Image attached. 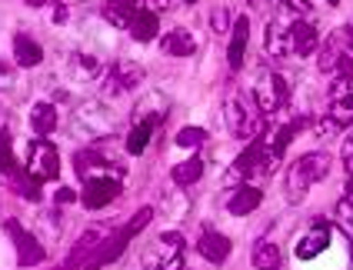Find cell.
Listing matches in <instances>:
<instances>
[{"instance_id":"cell-44","label":"cell","mask_w":353,"mask_h":270,"mask_svg":"<svg viewBox=\"0 0 353 270\" xmlns=\"http://www.w3.org/2000/svg\"><path fill=\"white\" fill-rule=\"evenodd\" d=\"M327 3H334V7H336V3H340V0H327Z\"/></svg>"},{"instance_id":"cell-20","label":"cell","mask_w":353,"mask_h":270,"mask_svg":"<svg viewBox=\"0 0 353 270\" xmlns=\"http://www.w3.org/2000/svg\"><path fill=\"white\" fill-rule=\"evenodd\" d=\"M67 70H70V77L80 80V84H94V80L103 77V64H100L94 54H83V50H74V54L67 57Z\"/></svg>"},{"instance_id":"cell-7","label":"cell","mask_w":353,"mask_h":270,"mask_svg":"<svg viewBox=\"0 0 353 270\" xmlns=\"http://www.w3.org/2000/svg\"><path fill=\"white\" fill-rule=\"evenodd\" d=\"M327 120L343 134L353 127V77H336L330 84V107H327Z\"/></svg>"},{"instance_id":"cell-35","label":"cell","mask_w":353,"mask_h":270,"mask_svg":"<svg viewBox=\"0 0 353 270\" xmlns=\"http://www.w3.org/2000/svg\"><path fill=\"white\" fill-rule=\"evenodd\" d=\"M174 140H176V147H200L207 140V131L203 127H183Z\"/></svg>"},{"instance_id":"cell-24","label":"cell","mask_w":353,"mask_h":270,"mask_svg":"<svg viewBox=\"0 0 353 270\" xmlns=\"http://www.w3.org/2000/svg\"><path fill=\"white\" fill-rule=\"evenodd\" d=\"M167 110H170V100L160 94V90H150L143 100H137V107H134V120H154V124L160 127V120L167 117Z\"/></svg>"},{"instance_id":"cell-8","label":"cell","mask_w":353,"mask_h":270,"mask_svg":"<svg viewBox=\"0 0 353 270\" xmlns=\"http://www.w3.org/2000/svg\"><path fill=\"white\" fill-rule=\"evenodd\" d=\"M74 167H77V177L83 184H87V180H103V177H117V180L127 177V167H123V164L110 160V157L100 154V151H80Z\"/></svg>"},{"instance_id":"cell-37","label":"cell","mask_w":353,"mask_h":270,"mask_svg":"<svg viewBox=\"0 0 353 270\" xmlns=\"http://www.w3.org/2000/svg\"><path fill=\"white\" fill-rule=\"evenodd\" d=\"M280 3H283L287 10L300 14V17H303V14H310V7H314V0H280Z\"/></svg>"},{"instance_id":"cell-28","label":"cell","mask_w":353,"mask_h":270,"mask_svg":"<svg viewBox=\"0 0 353 270\" xmlns=\"http://www.w3.org/2000/svg\"><path fill=\"white\" fill-rule=\"evenodd\" d=\"M203 157L194 154V157H187V160H180V164H174L170 167V180H174L176 187H194L196 180L203 177Z\"/></svg>"},{"instance_id":"cell-19","label":"cell","mask_w":353,"mask_h":270,"mask_svg":"<svg viewBox=\"0 0 353 270\" xmlns=\"http://www.w3.org/2000/svg\"><path fill=\"white\" fill-rule=\"evenodd\" d=\"M247 44H250V17L234 20V30H230V47H227V64L230 70H240L243 67V54H247Z\"/></svg>"},{"instance_id":"cell-6","label":"cell","mask_w":353,"mask_h":270,"mask_svg":"<svg viewBox=\"0 0 353 270\" xmlns=\"http://www.w3.org/2000/svg\"><path fill=\"white\" fill-rule=\"evenodd\" d=\"M27 171L37 177L40 184H43V180H57L60 177V154L47 137L30 140V147H27Z\"/></svg>"},{"instance_id":"cell-5","label":"cell","mask_w":353,"mask_h":270,"mask_svg":"<svg viewBox=\"0 0 353 270\" xmlns=\"http://www.w3.org/2000/svg\"><path fill=\"white\" fill-rule=\"evenodd\" d=\"M110 240V227H103V224H97V227H87V231L77 237V244H74V251L63 257V264H60L57 270H80L87 267L94 257L100 253V247Z\"/></svg>"},{"instance_id":"cell-9","label":"cell","mask_w":353,"mask_h":270,"mask_svg":"<svg viewBox=\"0 0 353 270\" xmlns=\"http://www.w3.org/2000/svg\"><path fill=\"white\" fill-rule=\"evenodd\" d=\"M7 233L14 237V247H17V264H20V267H34V264H40V260L47 257L43 240H40L37 233L27 231L23 224L10 220V224H7Z\"/></svg>"},{"instance_id":"cell-40","label":"cell","mask_w":353,"mask_h":270,"mask_svg":"<svg viewBox=\"0 0 353 270\" xmlns=\"http://www.w3.org/2000/svg\"><path fill=\"white\" fill-rule=\"evenodd\" d=\"M143 7H150L154 14H163V10L174 7V0H143Z\"/></svg>"},{"instance_id":"cell-17","label":"cell","mask_w":353,"mask_h":270,"mask_svg":"<svg viewBox=\"0 0 353 270\" xmlns=\"http://www.w3.org/2000/svg\"><path fill=\"white\" fill-rule=\"evenodd\" d=\"M260 204H263V191L256 187L254 180H247V184L234 187V193H230V204H227V211L234 213V217H247V213H254Z\"/></svg>"},{"instance_id":"cell-10","label":"cell","mask_w":353,"mask_h":270,"mask_svg":"<svg viewBox=\"0 0 353 270\" xmlns=\"http://www.w3.org/2000/svg\"><path fill=\"white\" fill-rule=\"evenodd\" d=\"M140 84H143V67L134 64V60H120L114 64L110 70H107V80H103V90L114 97V94H130V90H137Z\"/></svg>"},{"instance_id":"cell-14","label":"cell","mask_w":353,"mask_h":270,"mask_svg":"<svg viewBox=\"0 0 353 270\" xmlns=\"http://www.w3.org/2000/svg\"><path fill=\"white\" fill-rule=\"evenodd\" d=\"M154 270H183V233L163 231L157 240V267Z\"/></svg>"},{"instance_id":"cell-12","label":"cell","mask_w":353,"mask_h":270,"mask_svg":"<svg viewBox=\"0 0 353 270\" xmlns=\"http://www.w3.org/2000/svg\"><path fill=\"white\" fill-rule=\"evenodd\" d=\"M234 251V244H230V237H223L220 231L214 227H200V237H196V253L207 260V264H223L227 257Z\"/></svg>"},{"instance_id":"cell-41","label":"cell","mask_w":353,"mask_h":270,"mask_svg":"<svg viewBox=\"0 0 353 270\" xmlns=\"http://www.w3.org/2000/svg\"><path fill=\"white\" fill-rule=\"evenodd\" d=\"M47 3H57V0H27V7H47Z\"/></svg>"},{"instance_id":"cell-36","label":"cell","mask_w":353,"mask_h":270,"mask_svg":"<svg viewBox=\"0 0 353 270\" xmlns=\"http://www.w3.org/2000/svg\"><path fill=\"white\" fill-rule=\"evenodd\" d=\"M210 23H214L216 34H227V30H230V17H227V7H216L214 17H210Z\"/></svg>"},{"instance_id":"cell-43","label":"cell","mask_w":353,"mask_h":270,"mask_svg":"<svg viewBox=\"0 0 353 270\" xmlns=\"http://www.w3.org/2000/svg\"><path fill=\"white\" fill-rule=\"evenodd\" d=\"M183 3H187V7H194V3H196V0H183Z\"/></svg>"},{"instance_id":"cell-11","label":"cell","mask_w":353,"mask_h":270,"mask_svg":"<svg viewBox=\"0 0 353 270\" xmlns=\"http://www.w3.org/2000/svg\"><path fill=\"white\" fill-rule=\"evenodd\" d=\"M123 191V180L117 177H103V180H87L83 184V191H80V204L87 207V211H100V207H107V204H114Z\"/></svg>"},{"instance_id":"cell-1","label":"cell","mask_w":353,"mask_h":270,"mask_svg":"<svg viewBox=\"0 0 353 270\" xmlns=\"http://www.w3.org/2000/svg\"><path fill=\"white\" fill-rule=\"evenodd\" d=\"M330 167H334V157L327 151H310V154L296 157L294 164L287 167V174H283V200L287 204H300L314 184H320L323 177L330 174Z\"/></svg>"},{"instance_id":"cell-29","label":"cell","mask_w":353,"mask_h":270,"mask_svg":"<svg viewBox=\"0 0 353 270\" xmlns=\"http://www.w3.org/2000/svg\"><path fill=\"white\" fill-rule=\"evenodd\" d=\"M154 131H157V124H154V120H134L130 134H127V140H123L127 154H130V157L143 154V151L150 147V140H154Z\"/></svg>"},{"instance_id":"cell-42","label":"cell","mask_w":353,"mask_h":270,"mask_svg":"<svg viewBox=\"0 0 353 270\" xmlns=\"http://www.w3.org/2000/svg\"><path fill=\"white\" fill-rule=\"evenodd\" d=\"M83 270H100V264H97V260H90V264H87Z\"/></svg>"},{"instance_id":"cell-38","label":"cell","mask_w":353,"mask_h":270,"mask_svg":"<svg viewBox=\"0 0 353 270\" xmlns=\"http://www.w3.org/2000/svg\"><path fill=\"white\" fill-rule=\"evenodd\" d=\"M343 171L353 177V137L343 140Z\"/></svg>"},{"instance_id":"cell-18","label":"cell","mask_w":353,"mask_h":270,"mask_svg":"<svg viewBox=\"0 0 353 270\" xmlns=\"http://www.w3.org/2000/svg\"><path fill=\"white\" fill-rule=\"evenodd\" d=\"M160 50L167 57H194L196 54V37L187 30V27H174L160 37Z\"/></svg>"},{"instance_id":"cell-31","label":"cell","mask_w":353,"mask_h":270,"mask_svg":"<svg viewBox=\"0 0 353 270\" xmlns=\"http://www.w3.org/2000/svg\"><path fill=\"white\" fill-rule=\"evenodd\" d=\"M10 184H14V193H20L23 200H40L43 193H40V180L27 167H17L14 174H10Z\"/></svg>"},{"instance_id":"cell-39","label":"cell","mask_w":353,"mask_h":270,"mask_svg":"<svg viewBox=\"0 0 353 270\" xmlns=\"http://www.w3.org/2000/svg\"><path fill=\"white\" fill-rule=\"evenodd\" d=\"M77 200V191H70V187H60L57 193H54V204L57 207H63V204H74Z\"/></svg>"},{"instance_id":"cell-26","label":"cell","mask_w":353,"mask_h":270,"mask_svg":"<svg viewBox=\"0 0 353 270\" xmlns=\"http://www.w3.org/2000/svg\"><path fill=\"white\" fill-rule=\"evenodd\" d=\"M30 131L37 137H47L57 131V107H54L50 100H37V104L30 107Z\"/></svg>"},{"instance_id":"cell-33","label":"cell","mask_w":353,"mask_h":270,"mask_svg":"<svg viewBox=\"0 0 353 270\" xmlns=\"http://www.w3.org/2000/svg\"><path fill=\"white\" fill-rule=\"evenodd\" d=\"M336 220L347 227V231H353V180L347 184V191H343V197L336 200Z\"/></svg>"},{"instance_id":"cell-13","label":"cell","mask_w":353,"mask_h":270,"mask_svg":"<svg viewBox=\"0 0 353 270\" xmlns=\"http://www.w3.org/2000/svg\"><path fill=\"white\" fill-rule=\"evenodd\" d=\"M320 50V30H316V23L310 20L296 17L290 20V54L294 57H310Z\"/></svg>"},{"instance_id":"cell-16","label":"cell","mask_w":353,"mask_h":270,"mask_svg":"<svg viewBox=\"0 0 353 270\" xmlns=\"http://www.w3.org/2000/svg\"><path fill=\"white\" fill-rule=\"evenodd\" d=\"M343 47H347V30L340 27V30H334L330 37L320 44V50H316V67H320L323 74H336V64L343 57Z\"/></svg>"},{"instance_id":"cell-23","label":"cell","mask_w":353,"mask_h":270,"mask_svg":"<svg viewBox=\"0 0 353 270\" xmlns=\"http://www.w3.org/2000/svg\"><path fill=\"white\" fill-rule=\"evenodd\" d=\"M130 37L137 40V44H150V40L160 37V14H154L150 7H140L137 17L130 20Z\"/></svg>"},{"instance_id":"cell-25","label":"cell","mask_w":353,"mask_h":270,"mask_svg":"<svg viewBox=\"0 0 353 270\" xmlns=\"http://www.w3.org/2000/svg\"><path fill=\"white\" fill-rule=\"evenodd\" d=\"M250 264H254L256 270H280L283 253H280V247H276L270 237H260L254 244V251H250Z\"/></svg>"},{"instance_id":"cell-3","label":"cell","mask_w":353,"mask_h":270,"mask_svg":"<svg viewBox=\"0 0 353 270\" xmlns=\"http://www.w3.org/2000/svg\"><path fill=\"white\" fill-rule=\"evenodd\" d=\"M250 100H254V107L260 110L263 117H274L276 110H283L287 104H290V80L283 77V74H263L260 80H254V87H250Z\"/></svg>"},{"instance_id":"cell-34","label":"cell","mask_w":353,"mask_h":270,"mask_svg":"<svg viewBox=\"0 0 353 270\" xmlns=\"http://www.w3.org/2000/svg\"><path fill=\"white\" fill-rule=\"evenodd\" d=\"M343 30H347V47H343V57L336 64L334 77H353V23H347Z\"/></svg>"},{"instance_id":"cell-15","label":"cell","mask_w":353,"mask_h":270,"mask_svg":"<svg viewBox=\"0 0 353 270\" xmlns=\"http://www.w3.org/2000/svg\"><path fill=\"white\" fill-rule=\"evenodd\" d=\"M327 247H330V227H327V224H314V231H307L296 240L294 253L300 260H316Z\"/></svg>"},{"instance_id":"cell-21","label":"cell","mask_w":353,"mask_h":270,"mask_svg":"<svg viewBox=\"0 0 353 270\" xmlns=\"http://www.w3.org/2000/svg\"><path fill=\"white\" fill-rule=\"evenodd\" d=\"M140 7H143V0H103L100 3V14H103V20H110L114 27L127 30L130 20L137 17Z\"/></svg>"},{"instance_id":"cell-27","label":"cell","mask_w":353,"mask_h":270,"mask_svg":"<svg viewBox=\"0 0 353 270\" xmlns=\"http://www.w3.org/2000/svg\"><path fill=\"white\" fill-rule=\"evenodd\" d=\"M267 54H270V60L290 57V23L270 20V27H267Z\"/></svg>"},{"instance_id":"cell-30","label":"cell","mask_w":353,"mask_h":270,"mask_svg":"<svg viewBox=\"0 0 353 270\" xmlns=\"http://www.w3.org/2000/svg\"><path fill=\"white\" fill-rule=\"evenodd\" d=\"M14 60H17V67H37L43 60V47L27 34H14Z\"/></svg>"},{"instance_id":"cell-2","label":"cell","mask_w":353,"mask_h":270,"mask_svg":"<svg viewBox=\"0 0 353 270\" xmlns=\"http://www.w3.org/2000/svg\"><path fill=\"white\" fill-rule=\"evenodd\" d=\"M227 131L236 140H254V137L263 134L267 127V117L254 107V100L247 94H230L227 97Z\"/></svg>"},{"instance_id":"cell-32","label":"cell","mask_w":353,"mask_h":270,"mask_svg":"<svg viewBox=\"0 0 353 270\" xmlns=\"http://www.w3.org/2000/svg\"><path fill=\"white\" fill-rule=\"evenodd\" d=\"M17 171V160H14V151H10V131L0 127V174H14Z\"/></svg>"},{"instance_id":"cell-22","label":"cell","mask_w":353,"mask_h":270,"mask_svg":"<svg viewBox=\"0 0 353 270\" xmlns=\"http://www.w3.org/2000/svg\"><path fill=\"white\" fill-rule=\"evenodd\" d=\"M80 120L90 127V134H114L117 131V117L110 114L103 104H83L80 107Z\"/></svg>"},{"instance_id":"cell-4","label":"cell","mask_w":353,"mask_h":270,"mask_svg":"<svg viewBox=\"0 0 353 270\" xmlns=\"http://www.w3.org/2000/svg\"><path fill=\"white\" fill-rule=\"evenodd\" d=\"M154 213H157L154 207H140V211L134 213V217H130V220H127V224H123V227H120V231L114 233V237H110V240H107L103 247H100V253L94 257V260H97L100 267H103V264H114L120 253L130 247V240H134V237H137V233L143 231V227H147L150 220H154Z\"/></svg>"}]
</instances>
